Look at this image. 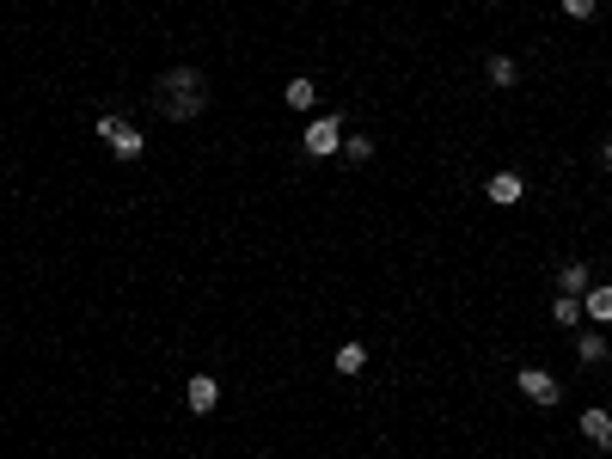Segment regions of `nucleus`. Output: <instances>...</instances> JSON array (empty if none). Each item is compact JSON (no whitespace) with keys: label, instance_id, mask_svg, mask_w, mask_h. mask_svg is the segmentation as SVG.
<instances>
[{"label":"nucleus","instance_id":"1","mask_svg":"<svg viewBox=\"0 0 612 459\" xmlns=\"http://www.w3.org/2000/svg\"><path fill=\"white\" fill-rule=\"evenodd\" d=\"M153 105L166 123H197L208 110V74L203 68H166L153 86Z\"/></svg>","mask_w":612,"mask_h":459},{"label":"nucleus","instance_id":"16","mask_svg":"<svg viewBox=\"0 0 612 459\" xmlns=\"http://www.w3.org/2000/svg\"><path fill=\"white\" fill-rule=\"evenodd\" d=\"M594 6H600V0H564V13H570V19H594Z\"/></svg>","mask_w":612,"mask_h":459},{"label":"nucleus","instance_id":"12","mask_svg":"<svg viewBox=\"0 0 612 459\" xmlns=\"http://www.w3.org/2000/svg\"><path fill=\"white\" fill-rule=\"evenodd\" d=\"M484 74H490V86H514V80H520V68H514L509 56H490V62H484Z\"/></svg>","mask_w":612,"mask_h":459},{"label":"nucleus","instance_id":"14","mask_svg":"<svg viewBox=\"0 0 612 459\" xmlns=\"http://www.w3.org/2000/svg\"><path fill=\"white\" fill-rule=\"evenodd\" d=\"M343 153L362 166V160H374V135H343Z\"/></svg>","mask_w":612,"mask_h":459},{"label":"nucleus","instance_id":"11","mask_svg":"<svg viewBox=\"0 0 612 459\" xmlns=\"http://www.w3.org/2000/svg\"><path fill=\"white\" fill-rule=\"evenodd\" d=\"M282 99H288L294 110H312V99H319V86H312V80L301 74V80H288V86H282Z\"/></svg>","mask_w":612,"mask_h":459},{"label":"nucleus","instance_id":"10","mask_svg":"<svg viewBox=\"0 0 612 459\" xmlns=\"http://www.w3.org/2000/svg\"><path fill=\"white\" fill-rule=\"evenodd\" d=\"M576 361H581V368L607 361V337H600V331H581V337H576Z\"/></svg>","mask_w":612,"mask_h":459},{"label":"nucleus","instance_id":"7","mask_svg":"<svg viewBox=\"0 0 612 459\" xmlns=\"http://www.w3.org/2000/svg\"><path fill=\"white\" fill-rule=\"evenodd\" d=\"M588 288H594V276H588V264H581V257H570V264H564V270H557V294H588Z\"/></svg>","mask_w":612,"mask_h":459},{"label":"nucleus","instance_id":"15","mask_svg":"<svg viewBox=\"0 0 612 459\" xmlns=\"http://www.w3.org/2000/svg\"><path fill=\"white\" fill-rule=\"evenodd\" d=\"M557 325H581V300L576 294H557Z\"/></svg>","mask_w":612,"mask_h":459},{"label":"nucleus","instance_id":"4","mask_svg":"<svg viewBox=\"0 0 612 459\" xmlns=\"http://www.w3.org/2000/svg\"><path fill=\"white\" fill-rule=\"evenodd\" d=\"M514 386L527 392L533 404H557V398H564V386H557V380H551L545 368H520V374H514Z\"/></svg>","mask_w":612,"mask_h":459},{"label":"nucleus","instance_id":"6","mask_svg":"<svg viewBox=\"0 0 612 459\" xmlns=\"http://www.w3.org/2000/svg\"><path fill=\"white\" fill-rule=\"evenodd\" d=\"M184 398H190V411H197V417H208V411L221 404V380H208V374H197V380H190V392H184Z\"/></svg>","mask_w":612,"mask_h":459},{"label":"nucleus","instance_id":"9","mask_svg":"<svg viewBox=\"0 0 612 459\" xmlns=\"http://www.w3.org/2000/svg\"><path fill=\"white\" fill-rule=\"evenodd\" d=\"M581 313L594 318V325H612V282H594V288H588V300H581Z\"/></svg>","mask_w":612,"mask_h":459},{"label":"nucleus","instance_id":"2","mask_svg":"<svg viewBox=\"0 0 612 459\" xmlns=\"http://www.w3.org/2000/svg\"><path fill=\"white\" fill-rule=\"evenodd\" d=\"M99 135H104V147H110L117 160H141V147H147L129 117H99Z\"/></svg>","mask_w":612,"mask_h":459},{"label":"nucleus","instance_id":"5","mask_svg":"<svg viewBox=\"0 0 612 459\" xmlns=\"http://www.w3.org/2000/svg\"><path fill=\"white\" fill-rule=\"evenodd\" d=\"M484 196H490L496 209H514V203L527 196V178H520V172H496L490 184H484Z\"/></svg>","mask_w":612,"mask_h":459},{"label":"nucleus","instance_id":"13","mask_svg":"<svg viewBox=\"0 0 612 459\" xmlns=\"http://www.w3.org/2000/svg\"><path fill=\"white\" fill-rule=\"evenodd\" d=\"M362 368H368V350H362V343H343L337 350V374H362Z\"/></svg>","mask_w":612,"mask_h":459},{"label":"nucleus","instance_id":"17","mask_svg":"<svg viewBox=\"0 0 612 459\" xmlns=\"http://www.w3.org/2000/svg\"><path fill=\"white\" fill-rule=\"evenodd\" d=\"M607 166H612V142H607Z\"/></svg>","mask_w":612,"mask_h":459},{"label":"nucleus","instance_id":"3","mask_svg":"<svg viewBox=\"0 0 612 459\" xmlns=\"http://www.w3.org/2000/svg\"><path fill=\"white\" fill-rule=\"evenodd\" d=\"M337 147H343L337 117H312V123H306V153H312V160H325V153H337Z\"/></svg>","mask_w":612,"mask_h":459},{"label":"nucleus","instance_id":"8","mask_svg":"<svg viewBox=\"0 0 612 459\" xmlns=\"http://www.w3.org/2000/svg\"><path fill=\"white\" fill-rule=\"evenodd\" d=\"M581 435H588V441H594L600 454H607V447H612V417H607V411H600V404H594V411H581Z\"/></svg>","mask_w":612,"mask_h":459}]
</instances>
